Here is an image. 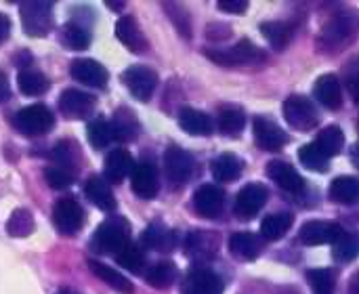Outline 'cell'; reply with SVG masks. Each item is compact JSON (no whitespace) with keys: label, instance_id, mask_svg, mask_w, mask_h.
Here are the masks:
<instances>
[{"label":"cell","instance_id":"cell-1","mask_svg":"<svg viewBox=\"0 0 359 294\" xmlns=\"http://www.w3.org/2000/svg\"><path fill=\"white\" fill-rule=\"evenodd\" d=\"M128 242H130V223L124 217H109L97 227L90 248L99 255H116Z\"/></svg>","mask_w":359,"mask_h":294},{"label":"cell","instance_id":"cell-2","mask_svg":"<svg viewBox=\"0 0 359 294\" xmlns=\"http://www.w3.org/2000/svg\"><path fill=\"white\" fill-rule=\"evenodd\" d=\"M206 57L212 59L215 63L227 65V67H233V65H252V63H261V61L267 59V55L255 42H250L248 38H242L240 42H236L229 48H208L206 51Z\"/></svg>","mask_w":359,"mask_h":294},{"label":"cell","instance_id":"cell-3","mask_svg":"<svg viewBox=\"0 0 359 294\" xmlns=\"http://www.w3.org/2000/svg\"><path fill=\"white\" fill-rule=\"evenodd\" d=\"M13 126L25 137H40V135H46L55 126V116L46 105L34 103V105L19 109L13 116Z\"/></svg>","mask_w":359,"mask_h":294},{"label":"cell","instance_id":"cell-4","mask_svg":"<svg viewBox=\"0 0 359 294\" xmlns=\"http://www.w3.org/2000/svg\"><path fill=\"white\" fill-rule=\"evenodd\" d=\"M21 25L27 36L42 38L53 27V4L50 2H23Z\"/></svg>","mask_w":359,"mask_h":294},{"label":"cell","instance_id":"cell-5","mask_svg":"<svg viewBox=\"0 0 359 294\" xmlns=\"http://www.w3.org/2000/svg\"><path fill=\"white\" fill-rule=\"evenodd\" d=\"M284 116L288 124L297 131H311L320 122L316 105L303 95H290L284 101Z\"/></svg>","mask_w":359,"mask_h":294},{"label":"cell","instance_id":"cell-6","mask_svg":"<svg viewBox=\"0 0 359 294\" xmlns=\"http://www.w3.org/2000/svg\"><path fill=\"white\" fill-rule=\"evenodd\" d=\"M164 171L172 185H183L196 173V158L179 145H170L164 154Z\"/></svg>","mask_w":359,"mask_h":294},{"label":"cell","instance_id":"cell-7","mask_svg":"<svg viewBox=\"0 0 359 294\" xmlns=\"http://www.w3.org/2000/svg\"><path fill=\"white\" fill-rule=\"evenodd\" d=\"M122 82L137 99L149 101L154 91L158 88V74L145 65H130L122 72Z\"/></svg>","mask_w":359,"mask_h":294},{"label":"cell","instance_id":"cell-8","mask_svg":"<svg viewBox=\"0 0 359 294\" xmlns=\"http://www.w3.org/2000/svg\"><path fill=\"white\" fill-rule=\"evenodd\" d=\"M53 221L63 236H74L84 223V211L74 198H63L53 206Z\"/></svg>","mask_w":359,"mask_h":294},{"label":"cell","instance_id":"cell-9","mask_svg":"<svg viewBox=\"0 0 359 294\" xmlns=\"http://www.w3.org/2000/svg\"><path fill=\"white\" fill-rule=\"evenodd\" d=\"M267 198H269L267 187L259 183H248L238 194L233 211L240 219H252L255 215H259V211H263V206L267 204Z\"/></svg>","mask_w":359,"mask_h":294},{"label":"cell","instance_id":"cell-10","mask_svg":"<svg viewBox=\"0 0 359 294\" xmlns=\"http://www.w3.org/2000/svg\"><path fill=\"white\" fill-rule=\"evenodd\" d=\"M345 229L337 223L328 221H309L301 227V242L305 246H322V244H334Z\"/></svg>","mask_w":359,"mask_h":294},{"label":"cell","instance_id":"cell-11","mask_svg":"<svg viewBox=\"0 0 359 294\" xmlns=\"http://www.w3.org/2000/svg\"><path fill=\"white\" fill-rule=\"evenodd\" d=\"M69 74L76 82L93 88H103L107 84V69L95 59H76L69 65Z\"/></svg>","mask_w":359,"mask_h":294},{"label":"cell","instance_id":"cell-12","mask_svg":"<svg viewBox=\"0 0 359 294\" xmlns=\"http://www.w3.org/2000/svg\"><path fill=\"white\" fill-rule=\"evenodd\" d=\"M59 109L67 118H86L95 109V97L78 88H67L59 97Z\"/></svg>","mask_w":359,"mask_h":294},{"label":"cell","instance_id":"cell-13","mask_svg":"<svg viewBox=\"0 0 359 294\" xmlns=\"http://www.w3.org/2000/svg\"><path fill=\"white\" fill-rule=\"evenodd\" d=\"M255 139L265 152H280L288 143V135L265 116L255 118Z\"/></svg>","mask_w":359,"mask_h":294},{"label":"cell","instance_id":"cell-14","mask_svg":"<svg viewBox=\"0 0 359 294\" xmlns=\"http://www.w3.org/2000/svg\"><path fill=\"white\" fill-rule=\"evenodd\" d=\"M223 204H225V194L217 185H202L194 194V208L198 215H202L206 219L219 217L223 211Z\"/></svg>","mask_w":359,"mask_h":294},{"label":"cell","instance_id":"cell-15","mask_svg":"<svg viewBox=\"0 0 359 294\" xmlns=\"http://www.w3.org/2000/svg\"><path fill=\"white\" fill-rule=\"evenodd\" d=\"M355 25L349 17H343V15H337L332 17L326 25H324V32H322V44L337 51L341 48L343 44H347L351 38H353V32Z\"/></svg>","mask_w":359,"mask_h":294},{"label":"cell","instance_id":"cell-16","mask_svg":"<svg viewBox=\"0 0 359 294\" xmlns=\"http://www.w3.org/2000/svg\"><path fill=\"white\" fill-rule=\"evenodd\" d=\"M130 185H133V192L143 198V200H151L156 198L158 194V177H156V168L151 162H139L133 166V173H130Z\"/></svg>","mask_w":359,"mask_h":294},{"label":"cell","instance_id":"cell-17","mask_svg":"<svg viewBox=\"0 0 359 294\" xmlns=\"http://www.w3.org/2000/svg\"><path fill=\"white\" fill-rule=\"evenodd\" d=\"M223 280L210 269H196L183 282V294H223Z\"/></svg>","mask_w":359,"mask_h":294},{"label":"cell","instance_id":"cell-18","mask_svg":"<svg viewBox=\"0 0 359 294\" xmlns=\"http://www.w3.org/2000/svg\"><path fill=\"white\" fill-rule=\"evenodd\" d=\"M116 38L128 51H133V53H145L149 48V44H147V40H145L137 19L130 17V15H124V17L118 19V23H116Z\"/></svg>","mask_w":359,"mask_h":294},{"label":"cell","instance_id":"cell-19","mask_svg":"<svg viewBox=\"0 0 359 294\" xmlns=\"http://www.w3.org/2000/svg\"><path fill=\"white\" fill-rule=\"evenodd\" d=\"M267 175L271 181H276L284 192H290V194H301L305 189V181L303 177L299 175L297 168H292L290 164L282 162V160H273L267 164Z\"/></svg>","mask_w":359,"mask_h":294},{"label":"cell","instance_id":"cell-20","mask_svg":"<svg viewBox=\"0 0 359 294\" xmlns=\"http://www.w3.org/2000/svg\"><path fill=\"white\" fill-rule=\"evenodd\" d=\"M219 236L215 232H191L185 240V250L196 261H208L217 255Z\"/></svg>","mask_w":359,"mask_h":294},{"label":"cell","instance_id":"cell-21","mask_svg":"<svg viewBox=\"0 0 359 294\" xmlns=\"http://www.w3.org/2000/svg\"><path fill=\"white\" fill-rule=\"evenodd\" d=\"M109 126H111L114 139H118L122 143L135 141L139 137V133H141V124H139L135 112L128 109V107H118L116 114H114V120L109 122Z\"/></svg>","mask_w":359,"mask_h":294},{"label":"cell","instance_id":"cell-22","mask_svg":"<svg viewBox=\"0 0 359 294\" xmlns=\"http://www.w3.org/2000/svg\"><path fill=\"white\" fill-rule=\"evenodd\" d=\"M84 194L86 198L103 213H114L116 211V196L111 192V187L107 185V181L99 175L90 177L84 183Z\"/></svg>","mask_w":359,"mask_h":294},{"label":"cell","instance_id":"cell-23","mask_svg":"<svg viewBox=\"0 0 359 294\" xmlns=\"http://www.w3.org/2000/svg\"><path fill=\"white\" fill-rule=\"evenodd\" d=\"M135 160L126 149H111L105 158V181L120 183L133 173Z\"/></svg>","mask_w":359,"mask_h":294},{"label":"cell","instance_id":"cell-24","mask_svg":"<svg viewBox=\"0 0 359 294\" xmlns=\"http://www.w3.org/2000/svg\"><path fill=\"white\" fill-rule=\"evenodd\" d=\"M316 99L328 109H339L343 105L341 80L334 74H324L316 84Z\"/></svg>","mask_w":359,"mask_h":294},{"label":"cell","instance_id":"cell-25","mask_svg":"<svg viewBox=\"0 0 359 294\" xmlns=\"http://www.w3.org/2000/svg\"><path fill=\"white\" fill-rule=\"evenodd\" d=\"M179 124L185 133L189 135H196V137H204V135H210L212 133V120L208 114H204L202 109H196V107H181L179 112Z\"/></svg>","mask_w":359,"mask_h":294},{"label":"cell","instance_id":"cell-26","mask_svg":"<svg viewBox=\"0 0 359 294\" xmlns=\"http://www.w3.org/2000/svg\"><path fill=\"white\" fill-rule=\"evenodd\" d=\"M229 250L233 253V257H238L242 261H255V259H259L263 244L252 232H238L229 240Z\"/></svg>","mask_w":359,"mask_h":294},{"label":"cell","instance_id":"cell-27","mask_svg":"<svg viewBox=\"0 0 359 294\" xmlns=\"http://www.w3.org/2000/svg\"><path fill=\"white\" fill-rule=\"evenodd\" d=\"M175 244H177L175 232H170L162 221H154V223L143 232V246H147V248L168 253V250L175 248Z\"/></svg>","mask_w":359,"mask_h":294},{"label":"cell","instance_id":"cell-28","mask_svg":"<svg viewBox=\"0 0 359 294\" xmlns=\"http://www.w3.org/2000/svg\"><path fill=\"white\" fill-rule=\"evenodd\" d=\"M88 267H90V272H93L101 282H105V284H107L109 288H114L116 293L133 294V284H130V280L124 278L120 272H116V269H111V267H107V265H103V263H99V261H88Z\"/></svg>","mask_w":359,"mask_h":294},{"label":"cell","instance_id":"cell-29","mask_svg":"<svg viewBox=\"0 0 359 294\" xmlns=\"http://www.w3.org/2000/svg\"><path fill=\"white\" fill-rule=\"evenodd\" d=\"M17 84H19V91L23 95H29V97H38V95H44L50 86L48 78L38 72V69H32V67H25V69H19L17 74Z\"/></svg>","mask_w":359,"mask_h":294},{"label":"cell","instance_id":"cell-30","mask_svg":"<svg viewBox=\"0 0 359 294\" xmlns=\"http://www.w3.org/2000/svg\"><path fill=\"white\" fill-rule=\"evenodd\" d=\"M244 171V162L236 156V154H221L215 162H212V175L217 181L221 183H229L236 181Z\"/></svg>","mask_w":359,"mask_h":294},{"label":"cell","instance_id":"cell-31","mask_svg":"<svg viewBox=\"0 0 359 294\" xmlns=\"http://www.w3.org/2000/svg\"><path fill=\"white\" fill-rule=\"evenodd\" d=\"M292 215L290 213H273L269 217L263 219L261 223V236L269 242H276V240H282L288 229L292 227Z\"/></svg>","mask_w":359,"mask_h":294},{"label":"cell","instance_id":"cell-32","mask_svg":"<svg viewBox=\"0 0 359 294\" xmlns=\"http://www.w3.org/2000/svg\"><path fill=\"white\" fill-rule=\"evenodd\" d=\"M116 263L124 269H128L130 274H141L145 269V253L139 244L128 242L124 244L116 255Z\"/></svg>","mask_w":359,"mask_h":294},{"label":"cell","instance_id":"cell-33","mask_svg":"<svg viewBox=\"0 0 359 294\" xmlns=\"http://www.w3.org/2000/svg\"><path fill=\"white\" fill-rule=\"evenodd\" d=\"M261 32H263L265 40L278 51L286 48L290 38H292V25L286 21H263Z\"/></svg>","mask_w":359,"mask_h":294},{"label":"cell","instance_id":"cell-34","mask_svg":"<svg viewBox=\"0 0 359 294\" xmlns=\"http://www.w3.org/2000/svg\"><path fill=\"white\" fill-rule=\"evenodd\" d=\"M246 124V116H244V109L238 107V105H223L219 109V131L223 135H229V137H236Z\"/></svg>","mask_w":359,"mask_h":294},{"label":"cell","instance_id":"cell-35","mask_svg":"<svg viewBox=\"0 0 359 294\" xmlns=\"http://www.w3.org/2000/svg\"><path fill=\"white\" fill-rule=\"evenodd\" d=\"M50 158H53V166H59L67 173H72L76 177V164H78V147L72 141H59L53 149H50Z\"/></svg>","mask_w":359,"mask_h":294},{"label":"cell","instance_id":"cell-36","mask_svg":"<svg viewBox=\"0 0 359 294\" xmlns=\"http://www.w3.org/2000/svg\"><path fill=\"white\" fill-rule=\"evenodd\" d=\"M316 145L328 156H339L343 152V145H345V135H343V128L332 124V126H326L320 135H318V141Z\"/></svg>","mask_w":359,"mask_h":294},{"label":"cell","instance_id":"cell-37","mask_svg":"<svg viewBox=\"0 0 359 294\" xmlns=\"http://www.w3.org/2000/svg\"><path fill=\"white\" fill-rule=\"evenodd\" d=\"M330 196L332 200L341 204H355L359 196V181L355 177H337L330 185Z\"/></svg>","mask_w":359,"mask_h":294},{"label":"cell","instance_id":"cell-38","mask_svg":"<svg viewBox=\"0 0 359 294\" xmlns=\"http://www.w3.org/2000/svg\"><path fill=\"white\" fill-rule=\"evenodd\" d=\"M61 42L72 51H84L90 44V36H88L86 27H82L76 21H69L61 27Z\"/></svg>","mask_w":359,"mask_h":294},{"label":"cell","instance_id":"cell-39","mask_svg":"<svg viewBox=\"0 0 359 294\" xmlns=\"http://www.w3.org/2000/svg\"><path fill=\"white\" fill-rule=\"evenodd\" d=\"M299 160L303 162V166H307L313 173H326L330 168V158L316 143L303 145L299 149Z\"/></svg>","mask_w":359,"mask_h":294},{"label":"cell","instance_id":"cell-40","mask_svg":"<svg viewBox=\"0 0 359 294\" xmlns=\"http://www.w3.org/2000/svg\"><path fill=\"white\" fill-rule=\"evenodd\" d=\"M36 223H34V217L29 211L25 208H17L13 211V215L8 217L6 221V234L13 236V238H27L32 232H34Z\"/></svg>","mask_w":359,"mask_h":294},{"label":"cell","instance_id":"cell-41","mask_svg":"<svg viewBox=\"0 0 359 294\" xmlns=\"http://www.w3.org/2000/svg\"><path fill=\"white\" fill-rule=\"evenodd\" d=\"M177 280V265L170 261H162L156 263L149 272H147V282L154 288H168L170 284H175Z\"/></svg>","mask_w":359,"mask_h":294},{"label":"cell","instance_id":"cell-42","mask_svg":"<svg viewBox=\"0 0 359 294\" xmlns=\"http://www.w3.org/2000/svg\"><path fill=\"white\" fill-rule=\"evenodd\" d=\"M86 133H88V143H90L95 149H103V147H107V145L114 141L111 126H109V122L103 120V118H95V120L88 124Z\"/></svg>","mask_w":359,"mask_h":294},{"label":"cell","instance_id":"cell-43","mask_svg":"<svg viewBox=\"0 0 359 294\" xmlns=\"http://www.w3.org/2000/svg\"><path fill=\"white\" fill-rule=\"evenodd\" d=\"M307 280L313 288V294H334V274L330 269H309Z\"/></svg>","mask_w":359,"mask_h":294},{"label":"cell","instance_id":"cell-44","mask_svg":"<svg viewBox=\"0 0 359 294\" xmlns=\"http://www.w3.org/2000/svg\"><path fill=\"white\" fill-rule=\"evenodd\" d=\"M334 259L337 261H341V263H349V261H353L355 257H358V240H355V236H351V234H343L337 242H334Z\"/></svg>","mask_w":359,"mask_h":294},{"label":"cell","instance_id":"cell-45","mask_svg":"<svg viewBox=\"0 0 359 294\" xmlns=\"http://www.w3.org/2000/svg\"><path fill=\"white\" fill-rule=\"evenodd\" d=\"M164 8L168 11V17L177 25V29L181 32V36L189 38L191 36V17H189V13L181 4H172V2H166Z\"/></svg>","mask_w":359,"mask_h":294},{"label":"cell","instance_id":"cell-46","mask_svg":"<svg viewBox=\"0 0 359 294\" xmlns=\"http://www.w3.org/2000/svg\"><path fill=\"white\" fill-rule=\"evenodd\" d=\"M44 177H46V183L53 189H65V187H69V183L74 179L72 173H67V171H63L59 166H53V164L44 171Z\"/></svg>","mask_w":359,"mask_h":294},{"label":"cell","instance_id":"cell-47","mask_svg":"<svg viewBox=\"0 0 359 294\" xmlns=\"http://www.w3.org/2000/svg\"><path fill=\"white\" fill-rule=\"evenodd\" d=\"M217 8L219 11H225V13L242 15L248 8V2L246 0H225V2H217Z\"/></svg>","mask_w":359,"mask_h":294},{"label":"cell","instance_id":"cell-48","mask_svg":"<svg viewBox=\"0 0 359 294\" xmlns=\"http://www.w3.org/2000/svg\"><path fill=\"white\" fill-rule=\"evenodd\" d=\"M206 36L210 40H223V38H229L231 36V27L225 25V23H212V25H208Z\"/></svg>","mask_w":359,"mask_h":294},{"label":"cell","instance_id":"cell-49","mask_svg":"<svg viewBox=\"0 0 359 294\" xmlns=\"http://www.w3.org/2000/svg\"><path fill=\"white\" fill-rule=\"evenodd\" d=\"M8 34H11V21L4 13H0V44L8 38Z\"/></svg>","mask_w":359,"mask_h":294},{"label":"cell","instance_id":"cell-50","mask_svg":"<svg viewBox=\"0 0 359 294\" xmlns=\"http://www.w3.org/2000/svg\"><path fill=\"white\" fill-rule=\"evenodd\" d=\"M11 97V88H8V80H6V74L0 69V103L6 101Z\"/></svg>","mask_w":359,"mask_h":294},{"label":"cell","instance_id":"cell-51","mask_svg":"<svg viewBox=\"0 0 359 294\" xmlns=\"http://www.w3.org/2000/svg\"><path fill=\"white\" fill-rule=\"evenodd\" d=\"M29 61H32V55H29V53H25V51H23V53H19V55L15 57V63H17L19 67H23V69L29 65Z\"/></svg>","mask_w":359,"mask_h":294},{"label":"cell","instance_id":"cell-52","mask_svg":"<svg viewBox=\"0 0 359 294\" xmlns=\"http://www.w3.org/2000/svg\"><path fill=\"white\" fill-rule=\"evenodd\" d=\"M109 6H111V8H118V11L124 8V4H116V2H109Z\"/></svg>","mask_w":359,"mask_h":294},{"label":"cell","instance_id":"cell-53","mask_svg":"<svg viewBox=\"0 0 359 294\" xmlns=\"http://www.w3.org/2000/svg\"><path fill=\"white\" fill-rule=\"evenodd\" d=\"M57 294H76V293H74V290H67V288H65V290H59Z\"/></svg>","mask_w":359,"mask_h":294}]
</instances>
